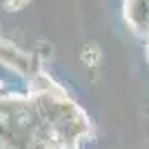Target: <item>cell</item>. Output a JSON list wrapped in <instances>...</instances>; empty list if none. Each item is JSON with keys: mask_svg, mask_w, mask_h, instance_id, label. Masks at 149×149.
Masks as SVG:
<instances>
[{"mask_svg": "<svg viewBox=\"0 0 149 149\" xmlns=\"http://www.w3.org/2000/svg\"><path fill=\"white\" fill-rule=\"evenodd\" d=\"M82 60H87V65H98L100 60V49L96 45H89L82 49Z\"/></svg>", "mask_w": 149, "mask_h": 149, "instance_id": "1", "label": "cell"}, {"mask_svg": "<svg viewBox=\"0 0 149 149\" xmlns=\"http://www.w3.org/2000/svg\"><path fill=\"white\" fill-rule=\"evenodd\" d=\"M29 0H7V5L9 7H13V9H18V7H22V5H27Z\"/></svg>", "mask_w": 149, "mask_h": 149, "instance_id": "2", "label": "cell"}]
</instances>
